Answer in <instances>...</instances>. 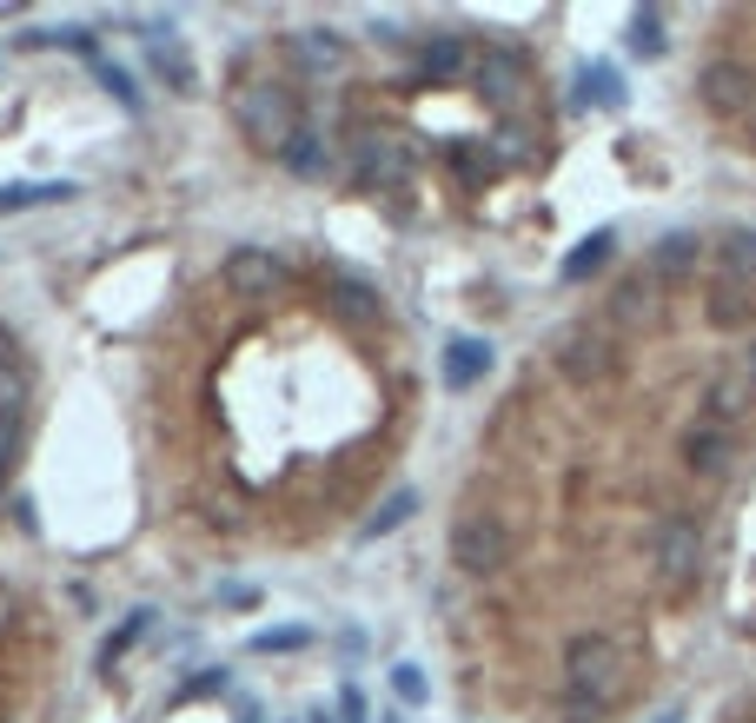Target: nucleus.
I'll use <instances>...</instances> for the list:
<instances>
[{"label": "nucleus", "mask_w": 756, "mask_h": 723, "mask_svg": "<svg viewBox=\"0 0 756 723\" xmlns=\"http://www.w3.org/2000/svg\"><path fill=\"white\" fill-rule=\"evenodd\" d=\"M232 126L252 153L279 159V146L305 126V113H299V93L286 80H246V86H232Z\"/></svg>", "instance_id": "obj_1"}, {"label": "nucleus", "mask_w": 756, "mask_h": 723, "mask_svg": "<svg viewBox=\"0 0 756 723\" xmlns=\"http://www.w3.org/2000/svg\"><path fill=\"white\" fill-rule=\"evenodd\" d=\"M624 671H631V664H624V644H618L611 631H571V638H565V691H578V698L618 711Z\"/></svg>", "instance_id": "obj_2"}, {"label": "nucleus", "mask_w": 756, "mask_h": 723, "mask_svg": "<svg viewBox=\"0 0 756 723\" xmlns=\"http://www.w3.org/2000/svg\"><path fill=\"white\" fill-rule=\"evenodd\" d=\"M558 372H565V385H578V392H598V385H611L618 372H624V352H618V332H604V326H571V332H558Z\"/></svg>", "instance_id": "obj_3"}, {"label": "nucleus", "mask_w": 756, "mask_h": 723, "mask_svg": "<svg viewBox=\"0 0 756 723\" xmlns=\"http://www.w3.org/2000/svg\"><path fill=\"white\" fill-rule=\"evenodd\" d=\"M511 525L498 518V512H465L458 525H452V565L465 571V578H498L505 565H511Z\"/></svg>", "instance_id": "obj_4"}, {"label": "nucleus", "mask_w": 756, "mask_h": 723, "mask_svg": "<svg viewBox=\"0 0 756 723\" xmlns=\"http://www.w3.org/2000/svg\"><path fill=\"white\" fill-rule=\"evenodd\" d=\"M651 571H657V585L671 598H684L697 585V571H704V525L684 518V512H671L657 525V538H651Z\"/></svg>", "instance_id": "obj_5"}, {"label": "nucleus", "mask_w": 756, "mask_h": 723, "mask_svg": "<svg viewBox=\"0 0 756 723\" xmlns=\"http://www.w3.org/2000/svg\"><path fill=\"white\" fill-rule=\"evenodd\" d=\"M737 458H744L737 432H731V425H717L711 412H697V419L677 432V465H684L691 478H704V485L731 478V472H737Z\"/></svg>", "instance_id": "obj_6"}, {"label": "nucleus", "mask_w": 756, "mask_h": 723, "mask_svg": "<svg viewBox=\"0 0 756 723\" xmlns=\"http://www.w3.org/2000/svg\"><path fill=\"white\" fill-rule=\"evenodd\" d=\"M345 173H352L359 193H392V186L412 179V146H405L398 133H379V126H372V133L352 140V166H345Z\"/></svg>", "instance_id": "obj_7"}, {"label": "nucleus", "mask_w": 756, "mask_h": 723, "mask_svg": "<svg viewBox=\"0 0 756 723\" xmlns=\"http://www.w3.org/2000/svg\"><path fill=\"white\" fill-rule=\"evenodd\" d=\"M697 100H704L717 120H744L756 106V66L731 60V53L704 60V66H697Z\"/></svg>", "instance_id": "obj_8"}, {"label": "nucleus", "mask_w": 756, "mask_h": 723, "mask_svg": "<svg viewBox=\"0 0 756 723\" xmlns=\"http://www.w3.org/2000/svg\"><path fill=\"white\" fill-rule=\"evenodd\" d=\"M472 86L498 106V120L505 113H518V100H525V86H531V60L518 53V47H485L478 60H472Z\"/></svg>", "instance_id": "obj_9"}, {"label": "nucleus", "mask_w": 756, "mask_h": 723, "mask_svg": "<svg viewBox=\"0 0 756 723\" xmlns=\"http://www.w3.org/2000/svg\"><path fill=\"white\" fill-rule=\"evenodd\" d=\"M664 319V286L638 266V272H624L618 286H611V299H604V332L618 326V332H651Z\"/></svg>", "instance_id": "obj_10"}, {"label": "nucleus", "mask_w": 756, "mask_h": 723, "mask_svg": "<svg viewBox=\"0 0 756 723\" xmlns=\"http://www.w3.org/2000/svg\"><path fill=\"white\" fill-rule=\"evenodd\" d=\"M279 166L292 173V179H305V186H332L339 173H345V159H339V140L325 133V126H299L286 146H279Z\"/></svg>", "instance_id": "obj_11"}, {"label": "nucleus", "mask_w": 756, "mask_h": 723, "mask_svg": "<svg viewBox=\"0 0 756 723\" xmlns=\"http://www.w3.org/2000/svg\"><path fill=\"white\" fill-rule=\"evenodd\" d=\"M279 259L266 252V246H232L226 252V266H219V286L232 292V299H272L279 292Z\"/></svg>", "instance_id": "obj_12"}, {"label": "nucleus", "mask_w": 756, "mask_h": 723, "mask_svg": "<svg viewBox=\"0 0 756 723\" xmlns=\"http://www.w3.org/2000/svg\"><path fill=\"white\" fill-rule=\"evenodd\" d=\"M286 60H292L299 73H345L352 40L332 33V27H299V33H286Z\"/></svg>", "instance_id": "obj_13"}, {"label": "nucleus", "mask_w": 756, "mask_h": 723, "mask_svg": "<svg viewBox=\"0 0 756 723\" xmlns=\"http://www.w3.org/2000/svg\"><path fill=\"white\" fill-rule=\"evenodd\" d=\"M472 60H478V47H472L465 33H432V40L418 47V60H412V80H418V86H445V80L472 73Z\"/></svg>", "instance_id": "obj_14"}, {"label": "nucleus", "mask_w": 756, "mask_h": 723, "mask_svg": "<svg viewBox=\"0 0 756 723\" xmlns=\"http://www.w3.org/2000/svg\"><path fill=\"white\" fill-rule=\"evenodd\" d=\"M704 319L717 326V332H744L756 319V286L744 279H731V272H717L711 266V286H704Z\"/></svg>", "instance_id": "obj_15"}, {"label": "nucleus", "mask_w": 756, "mask_h": 723, "mask_svg": "<svg viewBox=\"0 0 756 723\" xmlns=\"http://www.w3.org/2000/svg\"><path fill=\"white\" fill-rule=\"evenodd\" d=\"M704 239L697 233H664L651 252H644V272L657 279V286H684V279H697V266H704Z\"/></svg>", "instance_id": "obj_16"}, {"label": "nucleus", "mask_w": 756, "mask_h": 723, "mask_svg": "<svg viewBox=\"0 0 756 723\" xmlns=\"http://www.w3.org/2000/svg\"><path fill=\"white\" fill-rule=\"evenodd\" d=\"M325 306H332L345 326H379V319H385V292H379L372 279H359V272H332V279H325Z\"/></svg>", "instance_id": "obj_17"}, {"label": "nucleus", "mask_w": 756, "mask_h": 723, "mask_svg": "<svg viewBox=\"0 0 756 723\" xmlns=\"http://www.w3.org/2000/svg\"><path fill=\"white\" fill-rule=\"evenodd\" d=\"M498 365V352H491V339H472V332H458L452 345H445V359H438V379L452 385V392H472L485 372Z\"/></svg>", "instance_id": "obj_18"}, {"label": "nucleus", "mask_w": 756, "mask_h": 723, "mask_svg": "<svg viewBox=\"0 0 756 723\" xmlns=\"http://www.w3.org/2000/svg\"><path fill=\"white\" fill-rule=\"evenodd\" d=\"M146 66H153V80H159L166 93H179V100L199 93V66H193V53H186L179 40H153V47H146Z\"/></svg>", "instance_id": "obj_19"}, {"label": "nucleus", "mask_w": 756, "mask_h": 723, "mask_svg": "<svg viewBox=\"0 0 756 723\" xmlns=\"http://www.w3.org/2000/svg\"><path fill=\"white\" fill-rule=\"evenodd\" d=\"M704 405H711V419H717V425H731V432H737V425L750 419V405H756V385L744 379V365H737V372H717V379H711V392H704Z\"/></svg>", "instance_id": "obj_20"}, {"label": "nucleus", "mask_w": 756, "mask_h": 723, "mask_svg": "<svg viewBox=\"0 0 756 723\" xmlns=\"http://www.w3.org/2000/svg\"><path fill=\"white\" fill-rule=\"evenodd\" d=\"M418 505H425V498H418L412 485H398V492H392V498H379V512H372V518L359 525V545H379V538H392V531H405V525L418 518Z\"/></svg>", "instance_id": "obj_21"}, {"label": "nucleus", "mask_w": 756, "mask_h": 723, "mask_svg": "<svg viewBox=\"0 0 756 723\" xmlns=\"http://www.w3.org/2000/svg\"><path fill=\"white\" fill-rule=\"evenodd\" d=\"M711 259H717V272H731V279L756 286V226H724L717 246H711Z\"/></svg>", "instance_id": "obj_22"}, {"label": "nucleus", "mask_w": 756, "mask_h": 723, "mask_svg": "<svg viewBox=\"0 0 756 723\" xmlns=\"http://www.w3.org/2000/svg\"><path fill=\"white\" fill-rule=\"evenodd\" d=\"M611 252H618V233H611V226H598L591 239H578V246L565 252V266H558V272H565V286H584L591 272H604V266H611Z\"/></svg>", "instance_id": "obj_23"}, {"label": "nucleus", "mask_w": 756, "mask_h": 723, "mask_svg": "<svg viewBox=\"0 0 756 723\" xmlns=\"http://www.w3.org/2000/svg\"><path fill=\"white\" fill-rule=\"evenodd\" d=\"M80 186L73 179H13L0 186V213H27V206H66Z\"/></svg>", "instance_id": "obj_24"}, {"label": "nucleus", "mask_w": 756, "mask_h": 723, "mask_svg": "<svg viewBox=\"0 0 756 723\" xmlns=\"http://www.w3.org/2000/svg\"><path fill=\"white\" fill-rule=\"evenodd\" d=\"M578 106H598V113H618L624 106V80H618V66H584L578 73Z\"/></svg>", "instance_id": "obj_25"}, {"label": "nucleus", "mask_w": 756, "mask_h": 723, "mask_svg": "<svg viewBox=\"0 0 756 723\" xmlns=\"http://www.w3.org/2000/svg\"><path fill=\"white\" fill-rule=\"evenodd\" d=\"M624 47H631L638 60H664V47H671V33H664V7H638Z\"/></svg>", "instance_id": "obj_26"}, {"label": "nucleus", "mask_w": 756, "mask_h": 723, "mask_svg": "<svg viewBox=\"0 0 756 723\" xmlns=\"http://www.w3.org/2000/svg\"><path fill=\"white\" fill-rule=\"evenodd\" d=\"M491 153H498V166H518V159H531V153H538V133H531L518 113H505V120H498V133H491Z\"/></svg>", "instance_id": "obj_27"}, {"label": "nucleus", "mask_w": 756, "mask_h": 723, "mask_svg": "<svg viewBox=\"0 0 756 723\" xmlns=\"http://www.w3.org/2000/svg\"><path fill=\"white\" fill-rule=\"evenodd\" d=\"M153 618H159L153 605H139V611H126V624H120V631H113V638L100 644V671H113V664H120V658H126V651H133V644H139V638L153 631Z\"/></svg>", "instance_id": "obj_28"}, {"label": "nucleus", "mask_w": 756, "mask_h": 723, "mask_svg": "<svg viewBox=\"0 0 756 723\" xmlns=\"http://www.w3.org/2000/svg\"><path fill=\"white\" fill-rule=\"evenodd\" d=\"M93 73H100V86L126 106V113H146V100H139V86H133V73L126 66H113V60H93Z\"/></svg>", "instance_id": "obj_29"}, {"label": "nucleus", "mask_w": 756, "mask_h": 723, "mask_svg": "<svg viewBox=\"0 0 756 723\" xmlns=\"http://www.w3.org/2000/svg\"><path fill=\"white\" fill-rule=\"evenodd\" d=\"M452 166H458L472 186H485V179L498 173V153H491V146H485V153H478V146H452Z\"/></svg>", "instance_id": "obj_30"}, {"label": "nucleus", "mask_w": 756, "mask_h": 723, "mask_svg": "<svg viewBox=\"0 0 756 723\" xmlns=\"http://www.w3.org/2000/svg\"><path fill=\"white\" fill-rule=\"evenodd\" d=\"M392 691H398V704H432V684H425V671L418 664H392Z\"/></svg>", "instance_id": "obj_31"}, {"label": "nucleus", "mask_w": 756, "mask_h": 723, "mask_svg": "<svg viewBox=\"0 0 756 723\" xmlns=\"http://www.w3.org/2000/svg\"><path fill=\"white\" fill-rule=\"evenodd\" d=\"M611 711L604 704H591V698H578V691H558V723H604Z\"/></svg>", "instance_id": "obj_32"}, {"label": "nucleus", "mask_w": 756, "mask_h": 723, "mask_svg": "<svg viewBox=\"0 0 756 723\" xmlns=\"http://www.w3.org/2000/svg\"><path fill=\"white\" fill-rule=\"evenodd\" d=\"M305 644H312V631H299V624H292V631H259V638H252L259 658H266V651H305Z\"/></svg>", "instance_id": "obj_33"}, {"label": "nucleus", "mask_w": 756, "mask_h": 723, "mask_svg": "<svg viewBox=\"0 0 756 723\" xmlns=\"http://www.w3.org/2000/svg\"><path fill=\"white\" fill-rule=\"evenodd\" d=\"M20 405H27V372L7 365V372H0V412H20Z\"/></svg>", "instance_id": "obj_34"}, {"label": "nucleus", "mask_w": 756, "mask_h": 723, "mask_svg": "<svg viewBox=\"0 0 756 723\" xmlns=\"http://www.w3.org/2000/svg\"><path fill=\"white\" fill-rule=\"evenodd\" d=\"M206 691H226V671H219V678H193V684H186V698H206Z\"/></svg>", "instance_id": "obj_35"}, {"label": "nucleus", "mask_w": 756, "mask_h": 723, "mask_svg": "<svg viewBox=\"0 0 756 723\" xmlns=\"http://www.w3.org/2000/svg\"><path fill=\"white\" fill-rule=\"evenodd\" d=\"M7 624H13V591L0 585V631H7Z\"/></svg>", "instance_id": "obj_36"}, {"label": "nucleus", "mask_w": 756, "mask_h": 723, "mask_svg": "<svg viewBox=\"0 0 756 723\" xmlns=\"http://www.w3.org/2000/svg\"><path fill=\"white\" fill-rule=\"evenodd\" d=\"M7 365H13V332L0 326V372H7Z\"/></svg>", "instance_id": "obj_37"}, {"label": "nucleus", "mask_w": 756, "mask_h": 723, "mask_svg": "<svg viewBox=\"0 0 756 723\" xmlns=\"http://www.w3.org/2000/svg\"><path fill=\"white\" fill-rule=\"evenodd\" d=\"M737 126H744V140H750V146H756V106H750V113H744V120H737Z\"/></svg>", "instance_id": "obj_38"}, {"label": "nucleus", "mask_w": 756, "mask_h": 723, "mask_svg": "<svg viewBox=\"0 0 756 723\" xmlns=\"http://www.w3.org/2000/svg\"><path fill=\"white\" fill-rule=\"evenodd\" d=\"M744 379L756 385V339H750V352H744Z\"/></svg>", "instance_id": "obj_39"}, {"label": "nucleus", "mask_w": 756, "mask_h": 723, "mask_svg": "<svg viewBox=\"0 0 756 723\" xmlns=\"http://www.w3.org/2000/svg\"><path fill=\"white\" fill-rule=\"evenodd\" d=\"M657 723H684V711H664V717H657Z\"/></svg>", "instance_id": "obj_40"}, {"label": "nucleus", "mask_w": 756, "mask_h": 723, "mask_svg": "<svg viewBox=\"0 0 756 723\" xmlns=\"http://www.w3.org/2000/svg\"><path fill=\"white\" fill-rule=\"evenodd\" d=\"M385 723H392V717H385Z\"/></svg>", "instance_id": "obj_41"}]
</instances>
